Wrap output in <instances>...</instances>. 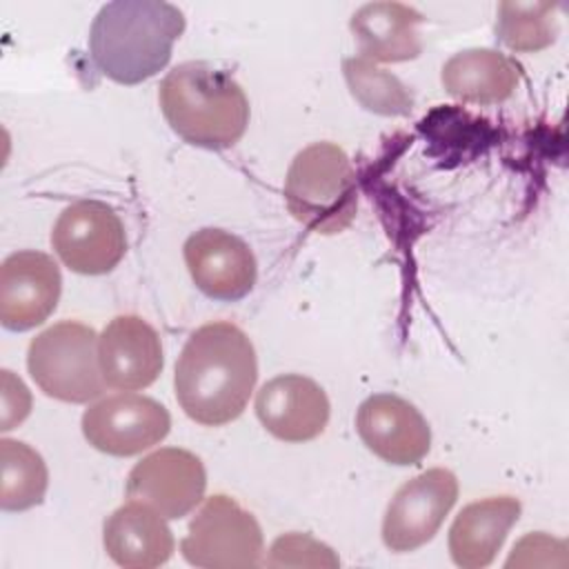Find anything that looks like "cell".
Instances as JSON below:
<instances>
[{
  "label": "cell",
  "instance_id": "24",
  "mask_svg": "<svg viewBox=\"0 0 569 569\" xmlns=\"http://www.w3.org/2000/svg\"><path fill=\"white\" fill-rule=\"evenodd\" d=\"M31 413V391L9 369L0 371V431L16 429Z\"/></svg>",
  "mask_w": 569,
  "mask_h": 569
},
{
  "label": "cell",
  "instance_id": "10",
  "mask_svg": "<svg viewBox=\"0 0 569 569\" xmlns=\"http://www.w3.org/2000/svg\"><path fill=\"white\" fill-rule=\"evenodd\" d=\"M207 489L202 460L178 447H162L133 465L127 478V498L160 511L167 520L187 516L200 505Z\"/></svg>",
  "mask_w": 569,
  "mask_h": 569
},
{
  "label": "cell",
  "instance_id": "3",
  "mask_svg": "<svg viewBox=\"0 0 569 569\" xmlns=\"http://www.w3.org/2000/svg\"><path fill=\"white\" fill-rule=\"evenodd\" d=\"M160 109L169 127L189 144L229 149L247 131L244 89L209 62H182L160 82Z\"/></svg>",
  "mask_w": 569,
  "mask_h": 569
},
{
  "label": "cell",
  "instance_id": "1",
  "mask_svg": "<svg viewBox=\"0 0 569 569\" xmlns=\"http://www.w3.org/2000/svg\"><path fill=\"white\" fill-rule=\"evenodd\" d=\"M258 360L249 336L233 322L213 320L184 342L173 373L176 398L198 425L236 420L256 387Z\"/></svg>",
  "mask_w": 569,
  "mask_h": 569
},
{
  "label": "cell",
  "instance_id": "23",
  "mask_svg": "<svg viewBox=\"0 0 569 569\" xmlns=\"http://www.w3.org/2000/svg\"><path fill=\"white\" fill-rule=\"evenodd\" d=\"M267 567H327L336 569L340 565L333 549L309 533H284L278 536L264 560Z\"/></svg>",
  "mask_w": 569,
  "mask_h": 569
},
{
  "label": "cell",
  "instance_id": "5",
  "mask_svg": "<svg viewBox=\"0 0 569 569\" xmlns=\"http://www.w3.org/2000/svg\"><path fill=\"white\" fill-rule=\"evenodd\" d=\"M27 369L49 398L82 405L102 396L98 336L89 325L60 320L40 331L27 351Z\"/></svg>",
  "mask_w": 569,
  "mask_h": 569
},
{
  "label": "cell",
  "instance_id": "15",
  "mask_svg": "<svg viewBox=\"0 0 569 569\" xmlns=\"http://www.w3.org/2000/svg\"><path fill=\"white\" fill-rule=\"evenodd\" d=\"M325 389L300 373H282L264 382L256 396V416L278 440L307 442L318 438L329 422Z\"/></svg>",
  "mask_w": 569,
  "mask_h": 569
},
{
  "label": "cell",
  "instance_id": "22",
  "mask_svg": "<svg viewBox=\"0 0 569 569\" xmlns=\"http://www.w3.org/2000/svg\"><path fill=\"white\" fill-rule=\"evenodd\" d=\"M342 73L351 96L378 116H409L413 109V93L393 73L380 69L376 62L353 56L342 62Z\"/></svg>",
  "mask_w": 569,
  "mask_h": 569
},
{
  "label": "cell",
  "instance_id": "2",
  "mask_svg": "<svg viewBox=\"0 0 569 569\" xmlns=\"http://www.w3.org/2000/svg\"><path fill=\"white\" fill-rule=\"evenodd\" d=\"M184 13L162 0L107 2L89 31L91 60L118 84H140L167 67Z\"/></svg>",
  "mask_w": 569,
  "mask_h": 569
},
{
  "label": "cell",
  "instance_id": "9",
  "mask_svg": "<svg viewBox=\"0 0 569 569\" xmlns=\"http://www.w3.org/2000/svg\"><path fill=\"white\" fill-rule=\"evenodd\" d=\"M458 480L449 469L436 467L405 482L391 498L382 518V542L396 553L427 545L456 505Z\"/></svg>",
  "mask_w": 569,
  "mask_h": 569
},
{
  "label": "cell",
  "instance_id": "20",
  "mask_svg": "<svg viewBox=\"0 0 569 569\" xmlns=\"http://www.w3.org/2000/svg\"><path fill=\"white\" fill-rule=\"evenodd\" d=\"M49 487V471L42 456L27 442L0 440V507L24 511L42 502Z\"/></svg>",
  "mask_w": 569,
  "mask_h": 569
},
{
  "label": "cell",
  "instance_id": "17",
  "mask_svg": "<svg viewBox=\"0 0 569 569\" xmlns=\"http://www.w3.org/2000/svg\"><path fill=\"white\" fill-rule=\"evenodd\" d=\"M425 16L402 2H369L360 7L349 27L360 56L371 62H405L422 51L420 24Z\"/></svg>",
  "mask_w": 569,
  "mask_h": 569
},
{
  "label": "cell",
  "instance_id": "11",
  "mask_svg": "<svg viewBox=\"0 0 569 569\" xmlns=\"http://www.w3.org/2000/svg\"><path fill=\"white\" fill-rule=\"evenodd\" d=\"M62 276L56 260L24 249L4 258L0 267V322L9 331L42 325L58 307Z\"/></svg>",
  "mask_w": 569,
  "mask_h": 569
},
{
  "label": "cell",
  "instance_id": "13",
  "mask_svg": "<svg viewBox=\"0 0 569 569\" xmlns=\"http://www.w3.org/2000/svg\"><path fill=\"white\" fill-rule=\"evenodd\" d=\"M356 431L365 447L391 465H418L431 447L425 416L396 393L369 396L356 413Z\"/></svg>",
  "mask_w": 569,
  "mask_h": 569
},
{
  "label": "cell",
  "instance_id": "19",
  "mask_svg": "<svg viewBox=\"0 0 569 569\" xmlns=\"http://www.w3.org/2000/svg\"><path fill=\"white\" fill-rule=\"evenodd\" d=\"M442 87L469 104H498L513 96L520 82L518 64L496 49H465L442 64Z\"/></svg>",
  "mask_w": 569,
  "mask_h": 569
},
{
  "label": "cell",
  "instance_id": "6",
  "mask_svg": "<svg viewBox=\"0 0 569 569\" xmlns=\"http://www.w3.org/2000/svg\"><path fill=\"white\" fill-rule=\"evenodd\" d=\"M182 558L204 569H247L262 562L264 540L253 513L216 493L202 502L180 542Z\"/></svg>",
  "mask_w": 569,
  "mask_h": 569
},
{
  "label": "cell",
  "instance_id": "18",
  "mask_svg": "<svg viewBox=\"0 0 569 569\" xmlns=\"http://www.w3.org/2000/svg\"><path fill=\"white\" fill-rule=\"evenodd\" d=\"M518 516L520 500L513 496H491L462 507L449 529L451 560L462 569L491 565Z\"/></svg>",
  "mask_w": 569,
  "mask_h": 569
},
{
  "label": "cell",
  "instance_id": "14",
  "mask_svg": "<svg viewBox=\"0 0 569 569\" xmlns=\"http://www.w3.org/2000/svg\"><path fill=\"white\" fill-rule=\"evenodd\" d=\"M98 362L107 387L118 391L144 389L162 371L160 336L140 316H116L98 336Z\"/></svg>",
  "mask_w": 569,
  "mask_h": 569
},
{
  "label": "cell",
  "instance_id": "8",
  "mask_svg": "<svg viewBox=\"0 0 569 569\" xmlns=\"http://www.w3.org/2000/svg\"><path fill=\"white\" fill-rule=\"evenodd\" d=\"M171 429V416L158 400L140 393H116L93 402L82 413L87 442L109 456H136L158 442Z\"/></svg>",
  "mask_w": 569,
  "mask_h": 569
},
{
  "label": "cell",
  "instance_id": "4",
  "mask_svg": "<svg viewBox=\"0 0 569 569\" xmlns=\"http://www.w3.org/2000/svg\"><path fill=\"white\" fill-rule=\"evenodd\" d=\"M289 213L316 233L345 231L358 211L356 171L333 142H313L296 153L284 178Z\"/></svg>",
  "mask_w": 569,
  "mask_h": 569
},
{
  "label": "cell",
  "instance_id": "12",
  "mask_svg": "<svg viewBox=\"0 0 569 569\" xmlns=\"http://www.w3.org/2000/svg\"><path fill=\"white\" fill-rule=\"evenodd\" d=\"M184 264L193 284L209 298L233 302L244 298L258 276L256 256L238 236L204 227L184 242Z\"/></svg>",
  "mask_w": 569,
  "mask_h": 569
},
{
  "label": "cell",
  "instance_id": "7",
  "mask_svg": "<svg viewBox=\"0 0 569 569\" xmlns=\"http://www.w3.org/2000/svg\"><path fill=\"white\" fill-rule=\"evenodd\" d=\"M51 247L76 273L102 276L127 253V233L118 213L100 200H78L62 209L51 231Z\"/></svg>",
  "mask_w": 569,
  "mask_h": 569
},
{
  "label": "cell",
  "instance_id": "21",
  "mask_svg": "<svg viewBox=\"0 0 569 569\" xmlns=\"http://www.w3.org/2000/svg\"><path fill=\"white\" fill-rule=\"evenodd\" d=\"M496 33L511 51H542L551 47L558 36V2H500Z\"/></svg>",
  "mask_w": 569,
  "mask_h": 569
},
{
  "label": "cell",
  "instance_id": "16",
  "mask_svg": "<svg viewBox=\"0 0 569 569\" xmlns=\"http://www.w3.org/2000/svg\"><path fill=\"white\" fill-rule=\"evenodd\" d=\"M167 518L140 500L118 507L102 527V545L107 556L127 569H151L164 565L176 540L164 522Z\"/></svg>",
  "mask_w": 569,
  "mask_h": 569
}]
</instances>
